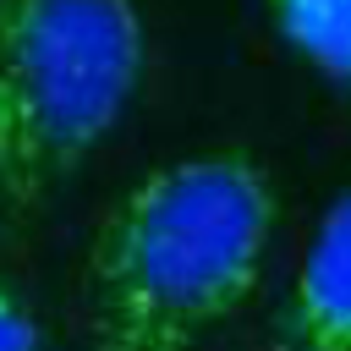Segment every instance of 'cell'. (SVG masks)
I'll return each instance as SVG.
<instances>
[{"mask_svg":"<svg viewBox=\"0 0 351 351\" xmlns=\"http://www.w3.org/2000/svg\"><path fill=\"white\" fill-rule=\"evenodd\" d=\"M269 11L291 49L351 82V0H269Z\"/></svg>","mask_w":351,"mask_h":351,"instance_id":"4","label":"cell"},{"mask_svg":"<svg viewBox=\"0 0 351 351\" xmlns=\"http://www.w3.org/2000/svg\"><path fill=\"white\" fill-rule=\"evenodd\" d=\"M137 0H0V219L49 203L143 82Z\"/></svg>","mask_w":351,"mask_h":351,"instance_id":"2","label":"cell"},{"mask_svg":"<svg viewBox=\"0 0 351 351\" xmlns=\"http://www.w3.org/2000/svg\"><path fill=\"white\" fill-rule=\"evenodd\" d=\"M0 351H38V329L27 307L11 296V285H0Z\"/></svg>","mask_w":351,"mask_h":351,"instance_id":"5","label":"cell"},{"mask_svg":"<svg viewBox=\"0 0 351 351\" xmlns=\"http://www.w3.org/2000/svg\"><path fill=\"white\" fill-rule=\"evenodd\" d=\"M280 351H351V197L324 214L296 269Z\"/></svg>","mask_w":351,"mask_h":351,"instance_id":"3","label":"cell"},{"mask_svg":"<svg viewBox=\"0 0 351 351\" xmlns=\"http://www.w3.org/2000/svg\"><path fill=\"white\" fill-rule=\"evenodd\" d=\"M274 181L252 154H186L132 181L88 252L93 351H197L258 285Z\"/></svg>","mask_w":351,"mask_h":351,"instance_id":"1","label":"cell"}]
</instances>
